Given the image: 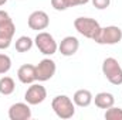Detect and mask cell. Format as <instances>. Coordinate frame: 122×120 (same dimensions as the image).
I'll list each match as a JSON object with an SVG mask.
<instances>
[{
	"label": "cell",
	"mask_w": 122,
	"mask_h": 120,
	"mask_svg": "<svg viewBox=\"0 0 122 120\" xmlns=\"http://www.w3.org/2000/svg\"><path fill=\"white\" fill-rule=\"evenodd\" d=\"M46 97H47V89L40 83H31V86H29V89L24 93V100L30 106L43 103Z\"/></svg>",
	"instance_id": "cell-8"
},
{
	"label": "cell",
	"mask_w": 122,
	"mask_h": 120,
	"mask_svg": "<svg viewBox=\"0 0 122 120\" xmlns=\"http://www.w3.org/2000/svg\"><path fill=\"white\" fill-rule=\"evenodd\" d=\"M9 119L10 120H29L31 119L30 105L26 102H17L10 106L9 109Z\"/></svg>",
	"instance_id": "cell-10"
},
{
	"label": "cell",
	"mask_w": 122,
	"mask_h": 120,
	"mask_svg": "<svg viewBox=\"0 0 122 120\" xmlns=\"http://www.w3.org/2000/svg\"><path fill=\"white\" fill-rule=\"evenodd\" d=\"M14 32L16 26L10 14L4 10H0V50H7L11 45Z\"/></svg>",
	"instance_id": "cell-1"
},
{
	"label": "cell",
	"mask_w": 122,
	"mask_h": 120,
	"mask_svg": "<svg viewBox=\"0 0 122 120\" xmlns=\"http://www.w3.org/2000/svg\"><path fill=\"white\" fill-rule=\"evenodd\" d=\"M11 68V60L6 54H0V75H4Z\"/></svg>",
	"instance_id": "cell-19"
},
{
	"label": "cell",
	"mask_w": 122,
	"mask_h": 120,
	"mask_svg": "<svg viewBox=\"0 0 122 120\" xmlns=\"http://www.w3.org/2000/svg\"><path fill=\"white\" fill-rule=\"evenodd\" d=\"M94 41L101 45H115L122 41V30L118 26L101 27V30Z\"/></svg>",
	"instance_id": "cell-5"
},
{
	"label": "cell",
	"mask_w": 122,
	"mask_h": 120,
	"mask_svg": "<svg viewBox=\"0 0 122 120\" xmlns=\"http://www.w3.org/2000/svg\"><path fill=\"white\" fill-rule=\"evenodd\" d=\"M92 1V6L98 10H105L109 7L111 4V0H91Z\"/></svg>",
	"instance_id": "cell-20"
},
{
	"label": "cell",
	"mask_w": 122,
	"mask_h": 120,
	"mask_svg": "<svg viewBox=\"0 0 122 120\" xmlns=\"http://www.w3.org/2000/svg\"><path fill=\"white\" fill-rule=\"evenodd\" d=\"M34 45V41L27 35H21L16 40V51L17 52H27Z\"/></svg>",
	"instance_id": "cell-16"
},
{
	"label": "cell",
	"mask_w": 122,
	"mask_h": 120,
	"mask_svg": "<svg viewBox=\"0 0 122 120\" xmlns=\"http://www.w3.org/2000/svg\"><path fill=\"white\" fill-rule=\"evenodd\" d=\"M92 100H94V96L88 89H78L72 96V102L78 107H88L92 103Z\"/></svg>",
	"instance_id": "cell-13"
},
{
	"label": "cell",
	"mask_w": 122,
	"mask_h": 120,
	"mask_svg": "<svg viewBox=\"0 0 122 120\" xmlns=\"http://www.w3.org/2000/svg\"><path fill=\"white\" fill-rule=\"evenodd\" d=\"M34 44L38 48V51L44 55H54L58 50L57 41L47 31H38V34L34 38Z\"/></svg>",
	"instance_id": "cell-6"
},
{
	"label": "cell",
	"mask_w": 122,
	"mask_h": 120,
	"mask_svg": "<svg viewBox=\"0 0 122 120\" xmlns=\"http://www.w3.org/2000/svg\"><path fill=\"white\" fill-rule=\"evenodd\" d=\"M51 6L57 11H64L70 7H74L72 0H51Z\"/></svg>",
	"instance_id": "cell-18"
},
{
	"label": "cell",
	"mask_w": 122,
	"mask_h": 120,
	"mask_svg": "<svg viewBox=\"0 0 122 120\" xmlns=\"http://www.w3.org/2000/svg\"><path fill=\"white\" fill-rule=\"evenodd\" d=\"M104 116L107 120H122V109L117 106H111L105 110Z\"/></svg>",
	"instance_id": "cell-17"
},
{
	"label": "cell",
	"mask_w": 122,
	"mask_h": 120,
	"mask_svg": "<svg viewBox=\"0 0 122 120\" xmlns=\"http://www.w3.org/2000/svg\"><path fill=\"white\" fill-rule=\"evenodd\" d=\"M51 107H53L54 113L57 115V117H60L62 120L71 119L75 115V103L67 95L56 96L51 102Z\"/></svg>",
	"instance_id": "cell-2"
},
{
	"label": "cell",
	"mask_w": 122,
	"mask_h": 120,
	"mask_svg": "<svg viewBox=\"0 0 122 120\" xmlns=\"http://www.w3.org/2000/svg\"><path fill=\"white\" fill-rule=\"evenodd\" d=\"M57 71V65L56 62L50 58H44L38 62V65H36V75H37V81L38 82H46L50 81Z\"/></svg>",
	"instance_id": "cell-7"
},
{
	"label": "cell",
	"mask_w": 122,
	"mask_h": 120,
	"mask_svg": "<svg viewBox=\"0 0 122 120\" xmlns=\"http://www.w3.org/2000/svg\"><path fill=\"white\" fill-rule=\"evenodd\" d=\"M78 48H80V41L74 35L64 37L61 40L60 45H58V51L61 52V55H64V57H72L74 54H77Z\"/></svg>",
	"instance_id": "cell-11"
},
{
	"label": "cell",
	"mask_w": 122,
	"mask_h": 120,
	"mask_svg": "<svg viewBox=\"0 0 122 120\" xmlns=\"http://www.w3.org/2000/svg\"><path fill=\"white\" fill-rule=\"evenodd\" d=\"M17 78L21 83L24 85H31L37 81V75H36V66L31 64H24L19 68L17 71Z\"/></svg>",
	"instance_id": "cell-12"
},
{
	"label": "cell",
	"mask_w": 122,
	"mask_h": 120,
	"mask_svg": "<svg viewBox=\"0 0 122 120\" xmlns=\"http://www.w3.org/2000/svg\"><path fill=\"white\" fill-rule=\"evenodd\" d=\"M102 74L112 85H122V66L112 57L105 58L102 62Z\"/></svg>",
	"instance_id": "cell-4"
},
{
	"label": "cell",
	"mask_w": 122,
	"mask_h": 120,
	"mask_svg": "<svg viewBox=\"0 0 122 120\" xmlns=\"http://www.w3.org/2000/svg\"><path fill=\"white\" fill-rule=\"evenodd\" d=\"M16 90V83H14V79L10 78V76H3L0 79V93L4 95V96H9L11 95L13 92Z\"/></svg>",
	"instance_id": "cell-15"
},
{
	"label": "cell",
	"mask_w": 122,
	"mask_h": 120,
	"mask_svg": "<svg viewBox=\"0 0 122 120\" xmlns=\"http://www.w3.org/2000/svg\"><path fill=\"white\" fill-rule=\"evenodd\" d=\"M7 3V0H0V6H4Z\"/></svg>",
	"instance_id": "cell-22"
},
{
	"label": "cell",
	"mask_w": 122,
	"mask_h": 120,
	"mask_svg": "<svg viewBox=\"0 0 122 120\" xmlns=\"http://www.w3.org/2000/svg\"><path fill=\"white\" fill-rule=\"evenodd\" d=\"M74 1V7L75 6H84V4H87L90 0H72Z\"/></svg>",
	"instance_id": "cell-21"
},
{
	"label": "cell",
	"mask_w": 122,
	"mask_h": 120,
	"mask_svg": "<svg viewBox=\"0 0 122 120\" xmlns=\"http://www.w3.org/2000/svg\"><path fill=\"white\" fill-rule=\"evenodd\" d=\"M92 102L95 103L97 107L107 110L108 107H111V106L115 105V97H114V95L109 93V92H99V93L95 95V97H94Z\"/></svg>",
	"instance_id": "cell-14"
},
{
	"label": "cell",
	"mask_w": 122,
	"mask_h": 120,
	"mask_svg": "<svg viewBox=\"0 0 122 120\" xmlns=\"http://www.w3.org/2000/svg\"><path fill=\"white\" fill-rule=\"evenodd\" d=\"M74 27L81 35H84L85 38H90L92 41L95 40V37L98 35V32L101 30L99 23L95 18H91V17H78V18H75L74 20Z\"/></svg>",
	"instance_id": "cell-3"
},
{
	"label": "cell",
	"mask_w": 122,
	"mask_h": 120,
	"mask_svg": "<svg viewBox=\"0 0 122 120\" xmlns=\"http://www.w3.org/2000/svg\"><path fill=\"white\" fill-rule=\"evenodd\" d=\"M27 24H29L30 30L43 31L50 26V17H48V14H47L46 11H43V10H36V11H33L30 16H29Z\"/></svg>",
	"instance_id": "cell-9"
}]
</instances>
